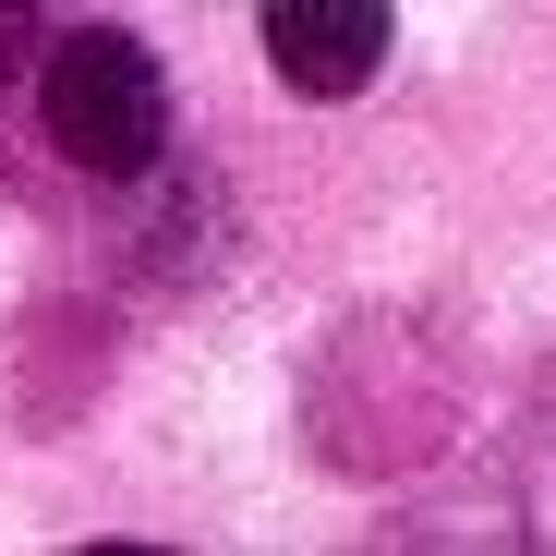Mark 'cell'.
Wrapping results in <instances>:
<instances>
[{"label": "cell", "instance_id": "cell-3", "mask_svg": "<svg viewBox=\"0 0 556 556\" xmlns=\"http://www.w3.org/2000/svg\"><path fill=\"white\" fill-rule=\"evenodd\" d=\"M0 13H25V0H0Z\"/></svg>", "mask_w": 556, "mask_h": 556}, {"label": "cell", "instance_id": "cell-1", "mask_svg": "<svg viewBox=\"0 0 556 556\" xmlns=\"http://www.w3.org/2000/svg\"><path fill=\"white\" fill-rule=\"evenodd\" d=\"M37 134H49L73 169H98V181H146L157 146H169V85H157L146 37L73 25V37L37 61Z\"/></svg>", "mask_w": 556, "mask_h": 556}, {"label": "cell", "instance_id": "cell-2", "mask_svg": "<svg viewBox=\"0 0 556 556\" xmlns=\"http://www.w3.org/2000/svg\"><path fill=\"white\" fill-rule=\"evenodd\" d=\"M388 61V0H266V73L291 98H363Z\"/></svg>", "mask_w": 556, "mask_h": 556}]
</instances>
